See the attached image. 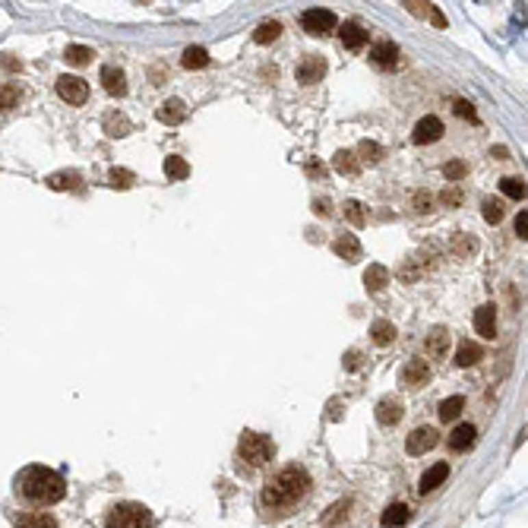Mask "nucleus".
Returning <instances> with one entry per match:
<instances>
[{
    "label": "nucleus",
    "instance_id": "1",
    "mask_svg": "<svg viewBox=\"0 0 528 528\" xmlns=\"http://www.w3.org/2000/svg\"><path fill=\"white\" fill-rule=\"evenodd\" d=\"M307 490H310V475H307L304 468L288 465V468H281L279 475L263 487L260 503H263V510H269V512H288L291 506H297L304 500Z\"/></svg>",
    "mask_w": 528,
    "mask_h": 528
},
{
    "label": "nucleus",
    "instance_id": "2",
    "mask_svg": "<svg viewBox=\"0 0 528 528\" xmlns=\"http://www.w3.org/2000/svg\"><path fill=\"white\" fill-rule=\"evenodd\" d=\"M16 487L29 503H42V506L60 503L66 496V481L60 478L58 471L45 468V465H29L16 478Z\"/></svg>",
    "mask_w": 528,
    "mask_h": 528
},
{
    "label": "nucleus",
    "instance_id": "3",
    "mask_svg": "<svg viewBox=\"0 0 528 528\" xmlns=\"http://www.w3.org/2000/svg\"><path fill=\"white\" fill-rule=\"evenodd\" d=\"M238 453H240V459H244L247 465L260 468V465H266L275 455V443L269 437H263V433L244 430V433H240V440H238Z\"/></svg>",
    "mask_w": 528,
    "mask_h": 528
},
{
    "label": "nucleus",
    "instance_id": "4",
    "mask_svg": "<svg viewBox=\"0 0 528 528\" xmlns=\"http://www.w3.org/2000/svg\"><path fill=\"white\" fill-rule=\"evenodd\" d=\"M108 528H149L152 525V512L142 503H117L108 510Z\"/></svg>",
    "mask_w": 528,
    "mask_h": 528
},
{
    "label": "nucleus",
    "instance_id": "5",
    "mask_svg": "<svg viewBox=\"0 0 528 528\" xmlns=\"http://www.w3.org/2000/svg\"><path fill=\"white\" fill-rule=\"evenodd\" d=\"M301 25H304L307 35H329L338 25V19L332 10H307L304 16H301Z\"/></svg>",
    "mask_w": 528,
    "mask_h": 528
},
{
    "label": "nucleus",
    "instance_id": "6",
    "mask_svg": "<svg viewBox=\"0 0 528 528\" xmlns=\"http://www.w3.org/2000/svg\"><path fill=\"white\" fill-rule=\"evenodd\" d=\"M58 95L66 101V105H83V101L89 99V86H86V79H79V76H60Z\"/></svg>",
    "mask_w": 528,
    "mask_h": 528
},
{
    "label": "nucleus",
    "instance_id": "7",
    "mask_svg": "<svg viewBox=\"0 0 528 528\" xmlns=\"http://www.w3.org/2000/svg\"><path fill=\"white\" fill-rule=\"evenodd\" d=\"M437 443H440L437 430H433V427H418V430H412V433H408L405 449H408V455H424V453H430Z\"/></svg>",
    "mask_w": 528,
    "mask_h": 528
},
{
    "label": "nucleus",
    "instance_id": "8",
    "mask_svg": "<svg viewBox=\"0 0 528 528\" xmlns=\"http://www.w3.org/2000/svg\"><path fill=\"white\" fill-rule=\"evenodd\" d=\"M440 133H443V124H440V117H421L418 124H414V133H412V140L418 142V146H427V142H437L440 140Z\"/></svg>",
    "mask_w": 528,
    "mask_h": 528
},
{
    "label": "nucleus",
    "instance_id": "9",
    "mask_svg": "<svg viewBox=\"0 0 528 528\" xmlns=\"http://www.w3.org/2000/svg\"><path fill=\"white\" fill-rule=\"evenodd\" d=\"M402 383H405V386H412V389L427 386V383H430V364L421 361V357L408 361V364H405V370H402Z\"/></svg>",
    "mask_w": 528,
    "mask_h": 528
},
{
    "label": "nucleus",
    "instance_id": "10",
    "mask_svg": "<svg viewBox=\"0 0 528 528\" xmlns=\"http://www.w3.org/2000/svg\"><path fill=\"white\" fill-rule=\"evenodd\" d=\"M370 64L380 66V70H392L399 64V48L396 42H377L370 48Z\"/></svg>",
    "mask_w": 528,
    "mask_h": 528
},
{
    "label": "nucleus",
    "instance_id": "11",
    "mask_svg": "<svg viewBox=\"0 0 528 528\" xmlns=\"http://www.w3.org/2000/svg\"><path fill=\"white\" fill-rule=\"evenodd\" d=\"M323 73H326V60L316 58V54H310V58L301 60V66H297V79L304 86H314L323 79Z\"/></svg>",
    "mask_w": 528,
    "mask_h": 528
},
{
    "label": "nucleus",
    "instance_id": "12",
    "mask_svg": "<svg viewBox=\"0 0 528 528\" xmlns=\"http://www.w3.org/2000/svg\"><path fill=\"white\" fill-rule=\"evenodd\" d=\"M475 329L484 338H496V307L494 304H484L475 310Z\"/></svg>",
    "mask_w": 528,
    "mask_h": 528
},
{
    "label": "nucleus",
    "instance_id": "13",
    "mask_svg": "<svg viewBox=\"0 0 528 528\" xmlns=\"http://www.w3.org/2000/svg\"><path fill=\"white\" fill-rule=\"evenodd\" d=\"M101 86H105L108 95H127V76L124 70H117V66H101Z\"/></svg>",
    "mask_w": 528,
    "mask_h": 528
},
{
    "label": "nucleus",
    "instance_id": "14",
    "mask_svg": "<svg viewBox=\"0 0 528 528\" xmlns=\"http://www.w3.org/2000/svg\"><path fill=\"white\" fill-rule=\"evenodd\" d=\"M332 253L342 256L345 263H355V260H361V240L355 234H342V238L332 240Z\"/></svg>",
    "mask_w": 528,
    "mask_h": 528
},
{
    "label": "nucleus",
    "instance_id": "15",
    "mask_svg": "<svg viewBox=\"0 0 528 528\" xmlns=\"http://www.w3.org/2000/svg\"><path fill=\"white\" fill-rule=\"evenodd\" d=\"M446 478H449V465H446V462L430 465V468L421 475V484H418V490H421V494H430V490H437V487L443 484Z\"/></svg>",
    "mask_w": 528,
    "mask_h": 528
},
{
    "label": "nucleus",
    "instance_id": "16",
    "mask_svg": "<svg viewBox=\"0 0 528 528\" xmlns=\"http://www.w3.org/2000/svg\"><path fill=\"white\" fill-rule=\"evenodd\" d=\"M377 421L383 424V427H392V424L402 421V402L399 399H383L380 405H377Z\"/></svg>",
    "mask_w": 528,
    "mask_h": 528
},
{
    "label": "nucleus",
    "instance_id": "17",
    "mask_svg": "<svg viewBox=\"0 0 528 528\" xmlns=\"http://www.w3.org/2000/svg\"><path fill=\"white\" fill-rule=\"evenodd\" d=\"M449 329H443V326H433L427 336V355L430 357H446V351H449Z\"/></svg>",
    "mask_w": 528,
    "mask_h": 528
},
{
    "label": "nucleus",
    "instance_id": "18",
    "mask_svg": "<svg viewBox=\"0 0 528 528\" xmlns=\"http://www.w3.org/2000/svg\"><path fill=\"white\" fill-rule=\"evenodd\" d=\"M184 117H187V105L181 99H168L165 105L158 108V121L162 124H181Z\"/></svg>",
    "mask_w": 528,
    "mask_h": 528
},
{
    "label": "nucleus",
    "instance_id": "19",
    "mask_svg": "<svg viewBox=\"0 0 528 528\" xmlns=\"http://www.w3.org/2000/svg\"><path fill=\"white\" fill-rule=\"evenodd\" d=\"M338 35H342V45L351 51H361L364 45H367V32H364V25H357V23H345Z\"/></svg>",
    "mask_w": 528,
    "mask_h": 528
},
{
    "label": "nucleus",
    "instance_id": "20",
    "mask_svg": "<svg viewBox=\"0 0 528 528\" xmlns=\"http://www.w3.org/2000/svg\"><path fill=\"white\" fill-rule=\"evenodd\" d=\"M475 437H478V430L471 427V424H459V427L449 433V449H455V453H465V449L475 443Z\"/></svg>",
    "mask_w": 528,
    "mask_h": 528
},
{
    "label": "nucleus",
    "instance_id": "21",
    "mask_svg": "<svg viewBox=\"0 0 528 528\" xmlns=\"http://www.w3.org/2000/svg\"><path fill=\"white\" fill-rule=\"evenodd\" d=\"M386 285H389V269H386V266L373 263L370 269L364 273V288H367V291H373V294H377V291H383Z\"/></svg>",
    "mask_w": 528,
    "mask_h": 528
},
{
    "label": "nucleus",
    "instance_id": "22",
    "mask_svg": "<svg viewBox=\"0 0 528 528\" xmlns=\"http://www.w3.org/2000/svg\"><path fill=\"white\" fill-rule=\"evenodd\" d=\"M16 528H58V519L48 512H23L16 516Z\"/></svg>",
    "mask_w": 528,
    "mask_h": 528
},
{
    "label": "nucleus",
    "instance_id": "23",
    "mask_svg": "<svg viewBox=\"0 0 528 528\" xmlns=\"http://www.w3.org/2000/svg\"><path fill=\"white\" fill-rule=\"evenodd\" d=\"M449 253L459 256V260H468V256L478 253V238H471V234H455L453 244H449Z\"/></svg>",
    "mask_w": 528,
    "mask_h": 528
},
{
    "label": "nucleus",
    "instance_id": "24",
    "mask_svg": "<svg viewBox=\"0 0 528 528\" xmlns=\"http://www.w3.org/2000/svg\"><path fill=\"white\" fill-rule=\"evenodd\" d=\"M79 184H83V177L76 171H58L48 177V187L51 190H79Z\"/></svg>",
    "mask_w": 528,
    "mask_h": 528
},
{
    "label": "nucleus",
    "instance_id": "25",
    "mask_svg": "<svg viewBox=\"0 0 528 528\" xmlns=\"http://www.w3.org/2000/svg\"><path fill=\"white\" fill-rule=\"evenodd\" d=\"M481 357H484V348L475 345V342H462L459 351H455V364H459V367H471V364H478Z\"/></svg>",
    "mask_w": 528,
    "mask_h": 528
},
{
    "label": "nucleus",
    "instance_id": "26",
    "mask_svg": "<svg viewBox=\"0 0 528 528\" xmlns=\"http://www.w3.org/2000/svg\"><path fill=\"white\" fill-rule=\"evenodd\" d=\"M370 338L377 342L380 348H386V345H392V338H396V326L389 320H377L370 326Z\"/></svg>",
    "mask_w": 528,
    "mask_h": 528
},
{
    "label": "nucleus",
    "instance_id": "27",
    "mask_svg": "<svg viewBox=\"0 0 528 528\" xmlns=\"http://www.w3.org/2000/svg\"><path fill=\"white\" fill-rule=\"evenodd\" d=\"M405 522H408V506H405V503H392V506H386L380 525L383 528H399V525H405Z\"/></svg>",
    "mask_w": 528,
    "mask_h": 528
},
{
    "label": "nucleus",
    "instance_id": "28",
    "mask_svg": "<svg viewBox=\"0 0 528 528\" xmlns=\"http://www.w3.org/2000/svg\"><path fill=\"white\" fill-rule=\"evenodd\" d=\"M105 133L111 136V140H117V136H127V133H130V121H127L124 114L111 111V114L105 117Z\"/></svg>",
    "mask_w": 528,
    "mask_h": 528
},
{
    "label": "nucleus",
    "instance_id": "29",
    "mask_svg": "<svg viewBox=\"0 0 528 528\" xmlns=\"http://www.w3.org/2000/svg\"><path fill=\"white\" fill-rule=\"evenodd\" d=\"M465 408V396H449L440 402V421H455Z\"/></svg>",
    "mask_w": 528,
    "mask_h": 528
},
{
    "label": "nucleus",
    "instance_id": "30",
    "mask_svg": "<svg viewBox=\"0 0 528 528\" xmlns=\"http://www.w3.org/2000/svg\"><path fill=\"white\" fill-rule=\"evenodd\" d=\"M165 174L171 177V181H184V177H190V165H187V158L168 155L165 158Z\"/></svg>",
    "mask_w": 528,
    "mask_h": 528
},
{
    "label": "nucleus",
    "instance_id": "31",
    "mask_svg": "<svg viewBox=\"0 0 528 528\" xmlns=\"http://www.w3.org/2000/svg\"><path fill=\"white\" fill-rule=\"evenodd\" d=\"M19 99H23V89H19L16 83H7L0 86V114H7L10 108H16Z\"/></svg>",
    "mask_w": 528,
    "mask_h": 528
},
{
    "label": "nucleus",
    "instance_id": "32",
    "mask_svg": "<svg viewBox=\"0 0 528 528\" xmlns=\"http://www.w3.org/2000/svg\"><path fill=\"white\" fill-rule=\"evenodd\" d=\"M184 66H187V70H203V66H209V51L199 48V45L187 48L184 51Z\"/></svg>",
    "mask_w": 528,
    "mask_h": 528
},
{
    "label": "nucleus",
    "instance_id": "33",
    "mask_svg": "<svg viewBox=\"0 0 528 528\" xmlns=\"http://www.w3.org/2000/svg\"><path fill=\"white\" fill-rule=\"evenodd\" d=\"M332 165H336V171H338V174H357V171H361V165H357L355 152H348V149L336 152V158H332Z\"/></svg>",
    "mask_w": 528,
    "mask_h": 528
},
{
    "label": "nucleus",
    "instance_id": "34",
    "mask_svg": "<svg viewBox=\"0 0 528 528\" xmlns=\"http://www.w3.org/2000/svg\"><path fill=\"white\" fill-rule=\"evenodd\" d=\"M92 58H95V54H92V48H86V45H70V48L64 51V60L73 66H86Z\"/></svg>",
    "mask_w": 528,
    "mask_h": 528
},
{
    "label": "nucleus",
    "instance_id": "35",
    "mask_svg": "<svg viewBox=\"0 0 528 528\" xmlns=\"http://www.w3.org/2000/svg\"><path fill=\"white\" fill-rule=\"evenodd\" d=\"M108 184H111L114 190H130L133 184H136V177H133V171H127V168H111Z\"/></svg>",
    "mask_w": 528,
    "mask_h": 528
},
{
    "label": "nucleus",
    "instance_id": "36",
    "mask_svg": "<svg viewBox=\"0 0 528 528\" xmlns=\"http://www.w3.org/2000/svg\"><path fill=\"white\" fill-rule=\"evenodd\" d=\"M279 32H281V25L275 23V19H269V23H263L260 29L253 32V42L256 45H273L275 38H279Z\"/></svg>",
    "mask_w": 528,
    "mask_h": 528
},
{
    "label": "nucleus",
    "instance_id": "37",
    "mask_svg": "<svg viewBox=\"0 0 528 528\" xmlns=\"http://www.w3.org/2000/svg\"><path fill=\"white\" fill-rule=\"evenodd\" d=\"M500 190H503L510 199H522L525 197V181H522V177H503V181H500Z\"/></svg>",
    "mask_w": 528,
    "mask_h": 528
},
{
    "label": "nucleus",
    "instance_id": "38",
    "mask_svg": "<svg viewBox=\"0 0 528 528\" xmlns=\"http://www.w3.org/2000/svg\"><path fill=\"white\" fill-rule=\"evenodd\" d=\"M345 218L355 225V228H364V225H367V215H364V206L357 199H348L345 203Z\"/></svg>",
    "mask_w": 528,
    "mask_h": 528
},
{
    "label": "nucleus",
    "instance_id": "39",
    "mask_svg": "<svg viewBox=\"0 0 528 528\" xmlns=\"http://www.w3.org/2000/svg\"><path fill=\"white\" fill-rule=\"evenodd\" d=\"M357 155H361L364 162H370V165H373V162H380V158H383V149H380V142L364 140L361 146H357Z\"/></svg>",
    "mask_w": 528,
    "mask_h": 528
},
{
    "label": "nucleus",
    "instance_id": "40",
    "mask_svg": "<svg viewBox=\"0 0 528 528\" xmlns=\"http://www.w3.org/2000/svg\"><path fill=\"white\" fill-rule=\"evenodd\" d=\"M484 218H487V225H500L503 222V206L496 199H484Z\"/></svg>",
    "mask_w": 528,
    "mask_h": 528
},
{
    "label": "nucleus",
    "instance_id": "41",
    "mask_svg": "<svg viewBox=\"0 0 528 528\" xmlns=\"http://www.w3.org/2000/svg\"><path fill=\"white\" fill-rule=\"evenodd\" d=\"M465 171H468V168H465V162H459V158H455V162H449V165L443 168L446 181H462V177H465Z\"/></svg>",
    "mask_w": 528,
    "mask_h": 528
},
{
    "label": "nucleus",
    "instance_id": "42",
    "mask_svg": "<svg viewBox=\"0 0 528 528\" xmlns=\"http://www.w3.org/2000/svg\"><path fill=\"white\" fill-rule=\"evenodd\" d=\"M348 516V503H336L329 510V516H323V525H338Z\"/></svg>",
    "mask_w": 528,
    "mask_h": 528
},
{
    "label": "nucleus",
    "instance_id": "43",
    "mask_svg": "<svg viewBox=\"0 0 528 528\" xmlns=\"http://www.w3.org/2000/svg\"><path fill=\"white\" fill-rule=\"evenodd\" d=\"M440 203H443V206H459V203H462V193L455 190V187H449V190H443V197H440Z\"/></svg>",
    "mask_w": 528,
    "mask_h": 528
},
{
    "label": "nucleus",
    "instance_id": "44",
    "mask_svg": "<svg viewBox=\"0 0 528 528\" xmlns=\"http://www.w3.org/2000/svg\"><path fill=\"white\" fill-rule=\"evenodd\" d=\"M455 114L465 117V121H475V108H471V101H465V99L455 101Z\"/></svg>",
    "mask_w": 528,
    "mask_h": 528
},
{
    "label": "nucleus",
    "instance_id": "45",
    "mask_svg": "<svg viewBox=\"0 0 528 528\" xmlns=\"http://www.w3.org/2000/svg\"><path fill=\"white\" fill-rule=\"evenodd\" d=\"M430 203H433V197H430V193H414V209H418V212H430Z\"/></svg>",
    "mask_w": 528,
    "mask_h": 528
},
{
    "label": "nucleus",
    "instance_id": "46",
    "mask_svg": "<svg viewBox=\"0 0 528 528\" xmlns=\"http://www.w3.org/2000/svg\"><path fill=\"white\" fill-rule=\"evenodd\" d=\"M516 234H519L522 240L528 238V212H525V209H522V212L516 215Z\"/></svg>",
    "mask_w": 528,
    "mask_h": 528
},
{
    "label": "nucleus",
    "instance_id": "47",
    "mask_svg": "<svg viewBox=\"0 0 528 528\" xmlns=\"http://www.w3.org/2000/svg\"><path fill=\"white\" fill-rule=\"evenodd\" d=\"M361 367V351H348L345 355V370H357Z\"/></svg>",
    "mask_w": 528,
    "mask_h": 528
},
{
    "label": "nucleus",
    "instance_id": "48",
    "mask_svg": "<svg viewBox=\"0 0 528 528\" xmlns=\"http://www.w3.org/2000/svg\"><path fill=\"white\" fill-rule=\"evenodd\" d=\"M405 7L412 10L414 16H427V13H430V3H405Z\"/></svg>",
    "mask_w": 528,
    "mask_h": 528
},
{
    "label": "nucleus",
    "instance_id": "49",
    "mask_svg": "<svg viewBox=\"0 0 528 528\" xmlns=\"http://www.w3.org/2000/svg\"><path fill=\"white\" fill-rule=\"evenodd\" d=\"M314 212L316 215H329L332 209H329V199H314Z\"/></svg>",
    "mask_w": 528,
    "mask_h": 528
},
{
    "label": "nucleus",
    "instance_id": "50",
    "mask_svg": "<svg viewBox=\"0 0 528 528\" xmlns=\"http://www.w3.org/2000/svg\"><path fill=\"white\" fill-rule=\"evenodd\" d=\"M430 19H433V25H437V29H443V25H446V16L440 13L437 7H433V3H430Z\"/></svg>",
    "mask_w": 528,
    "mask_h": 528
},
{
    "label": "nucleus",
    "instance_id": "51",
    "mask_svg": "<svg viewBox=\"0 0 528 528\" xmlns=\"http://www.w3.org/2000/svg\"><path fill=\"white\" fill-rule=\"evenodd\" d=\"M490 155H494V158H506V155H510V152H506V149H503V146H500V149H496V146H494V149H490Z\"/></svg>",
    "mask_w": 528,
    "mask_h": 528
}]
</instances>
